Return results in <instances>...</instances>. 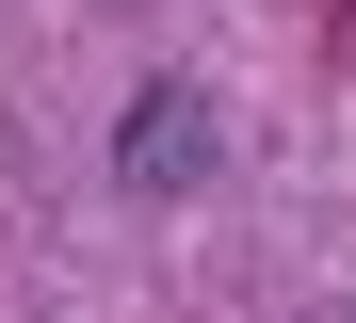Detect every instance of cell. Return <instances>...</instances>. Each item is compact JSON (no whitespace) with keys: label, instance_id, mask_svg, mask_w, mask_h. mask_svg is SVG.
<instances>
[{"label":"cell","instance_id":"1","mask_svg":"<svg viewBox=\"0 0 356 323\" xmlns=\"http://www.w3.org/2000/svg\"><path fill=\"white\" fill-rule=\"evenodd\" d=\"M211 146H227V113H211L195 81H146V97H130V129H113V178H130V194H195V178H211Z\"/></svg>","mask_w":356,"mask_h":323}]
</instances>
